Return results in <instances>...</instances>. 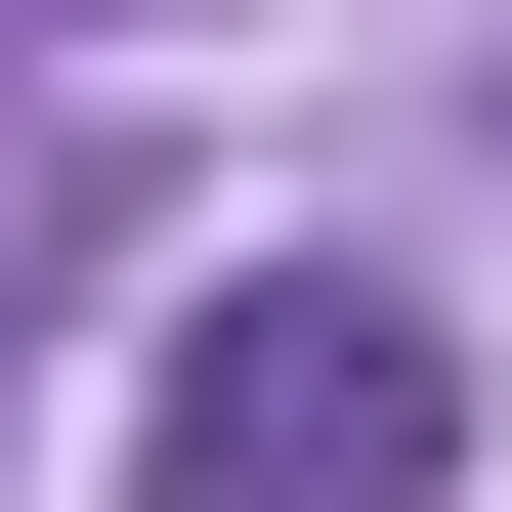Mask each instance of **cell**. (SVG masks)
Here are the masks:
<instances>
[{
    "label": "cell",
    "mask_w": 512,
    "mask_h": 512,
    "mask_svg": "<svg viewBox=\"0 0 512 512\" xmlns=\"http://www.w3.org/2000/svg\"><path fill=\"white\" fill-rule=\"evenodd\" d=\"M128 512H427V299H342V256L171 299V384H128Z\"/></svg>",
    "instance_id": "1"
}]
</instances>
